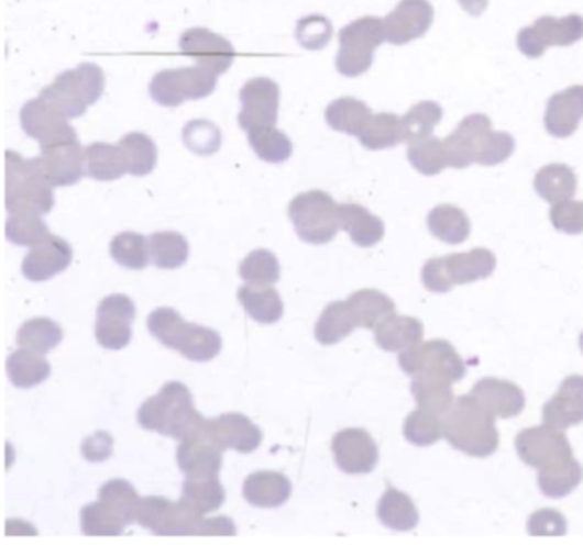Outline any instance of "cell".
Wrapping results in <instances>:
<instances>
[{
	"instance_id": "cell-1",
	"label": "cell",
	"mask_w": 583,
	"mask_h": 546,
	"mask_svg": "<svg viewBox=\"0 0 583 546\" xmlns=\"http://www.w3.org/2000/svg\"><path fill=\"white\" fill-rule=\"evenodd\" d=\"M495 422L496 416L487 412L476 398L464 394L453 401L443 416V437L457 452L472 458H487L499 446Z\"/></svg>"
},
{
	"instance_id": "cell-2",
	"label": "cell",
	"mask_w": 583,
	"mask_h": 546,
	"mask_svg": "<svg viewBox=\"0 0 583 546\" xmlns=\"http://www.w3.org/2000/svg\"><path fill=\"white\" fill-rule=\"evenodd\" d=\"M138 422L144 431L157 432L172 439H185L204 422L184 382L169 381L156 397L147 398L138 410Z\"/></svg>"
},
{
	"instance_id": "cell-3",
	"label": "cell",
	"mask_w": 583,
	"mask_h": 546,
	"mask_svg": "<svg viewBox=\"0 0 583 546\" xmlns=\"http://www.w3.org/2000/svg\"><path fill=\"white\" fill-rule=\"evenodd\" d=\"M54 185L48 181L38 159H24L14 151L6 153V209L8 214L35 212L51 214L54 209Z\"/></svg>"
},
{
	"instance_id": "cell-4",
	"label": "cell",
	"mask_w": 583,
	"mask_h": 546,
	"mask_svg": "<svg viewBox=\"0 0 583 546\" xmlns=\"http://www.w3.org/2000/svg\"><path fill=\"white\" fill-rule=\"evenodd\" d=\"M141 497L132 483L116 478L105 483L98 501L81 511V530L88 536H120L135 523Z\"/></svg>"
},
{
	"instance_id": "cell-5",
	"label": "cell",
	"mask_w": 583,
	"mask_h": 546,
	"mask_svg": "<svg viewBox=\"0 0 583 546\" xmlns=\"http://www.w3.org/2000/svg\"><path fill=\"white\" fill-rule=\"evenodd\" d=\"M496 268V256L490 249L476 248L468 253L431 258L421 271L422 286L428 291L446 294L455 286L487 279Z\"/></svg>"
},
{
	"instance_id": "cell-6",
	"label": "cell",
	"mask_w": 583,
	"mask_h": 546,
	"mask_svg": "<svg viewBox=\"0 0 583 546\" xmlns=\"http://www.w3.org/2000/svg\"><path fill=\"white\" fill-rule=\"evenodd\" d=\"M105 73L97 64H81L62 73L40 96L67 119H79L103 96Z\"/></svg>"
},
{
	"instance_id": "cell-7",
	"label": "cell",
	"mask_w": 583,
	"mask_h": 546,
	"mask_svg": "<svg viewBox=\"0 0 583 546\" xmlns=\"http://www.w3.org/2000/svg\"><path fill=\"white\" fill-rule=\"evenodd\" d=\"M289 219L299 239L308 245H326L334 239L341 222L339 205L322 190L305 191L289 202Z\"/></svg>"
},
{
	"instance_id": "cell-8",
	"label": "cell",
	"mask_w": 583,
	"mask_h": 546,
	"mask_svg": "<svg viewBox=\"0 0 583 546\" xmlns=\"http://www.w3.org/2000/svg\"><path fill=\"white\" fill-rule=\"evenodd\" d=\"M387 42L384 20L366 15L342 27L339 33L338 57L336 67L345 77H358L372 67L373 54L382 43Z\"/></svg>"
},
{
	"instance_id": "cell-9",
	"label": "cell",
	"mask_w": 583,
	"mask_h": 546,
	"mask_svg": "<svg viewBox=\"0 0 583 546\" xmlns=\"http://www.w3.org/2000/svg\"><path fill=\"white\" fill-rule=\"evenodd\" d=\"M399 366L411 378L459 382L465 378L468 366L452 344L446 341L421 342L400 352Z\"/></svg>"
},
{
	"instance_id": "cell-10",
	"label": "cell",
	"mask_w": 583,
	"mask_h": 546,
	"mask_svg": "<svg viewBox=\"0 0 583 546\" xmlns=\"http://www.w3.org/2000/svg\"><path fill=\"white\" fill-rule=\"evenodd\" d=\"M218 76L204 67H180L157 73L151 79L150 94L157 104L175 108L187 100H202L212 94Z\"/></svg>"
},
{
	"instance_id": "cell-11",
	"label": "cell",
	"mask_w": 583,
	"mask_h": 546,
	"mask_svg": "<svg viewBox=\"0 0 583 546\" xmlns=\"http://www.w3.org/2000/svg\"><path fill=\"white\" fill-rule=\"evenodd\" d=\"M135 523L160 536L200 535L204 516L184 502H173L165 497H144L138 509Z\"/></svg>"
},
{
	"instance_id": "cell-12",
	"label": "cell",
	"mask_w": 583,
	"mask_h": 546,
	"mask_svg": "<svg viewBox=\"0 0 583 546\" xmlns=\"http://www.w3.org/2000/svg\"><path fill=\"white\" fill-rule=\"evenodd\" d=\"M583 38V18L569 14L564 18L542 15L532 26L518 31V51L526 57L539 58L549 46H570Z\"/></svg>"
},
{
	"instance_id": "cell-13",
	"label": "cell",
	"mask_w": 583,
	"mask_h": 546,
	"mask_svg": "<svg viewBox=\"0 0 583 546\" xmlns=\"http://www.w3.org/2000/svg\"><path fill=\"white\" fill-rule=\"evenodd\" d=\"M492 120L483 113L465 116L455 131L443 141L449 168L464 169L472 163L483 166L484 156L493 137Z\"/></svg>"
},
{
	"instance_id": "cell-14",
	"label": "cell",
	"mask_w": 583,
	"mask_h": 546,
	"mask_svg": "<svg viewBox=\"0 0 583 546\" xmlns=\"http://www.w3.org/2000/svg\"><path fill=\"white\" fill-rule=\"evenodd\" d=\"M515 449L518 458L538 471L573 456L569 437L564 436L560 428L548 424L518 432Z\"/></svg>"
},
{
	"instance_id": "cell-15",
	"label": "cell",
	"mask_w": 583,
	"mask_h": 546,
	"mask_svg": "<svg viewBox=\"0 0 583 546\" xmlns=\"http://www.w3.org/2000/svg\"><path fill=\"white\" fill-rule=\"evenodd\" d=\"M97 314L95 335L101 347L108 350H122L131 344L135 304L129 296H108L100 302Z\"/></svg>"
},
{
	"instance_id": "cell-16",
	"label": "cell",
	"mask_w": 583,
	"mask_h": 546,
	"mask_svg": "<svg viewBox=\"0 0 583 546\" xmlns=\"http://www.w3.org/2000/svg\"><path fill=\"white\" fill-rule=\"evenodd\" d=\"M279 98V86L270 77L250 79L240 91L243 108L240 111L239 123L243 131L276 126Z\"/></svg>"
},
{
	"instance_id": "cell-17",
	"label": "cell",
	"mask_w": 583,
	"mask_h": 546,
	"mask_svg": "<svg viewBox=\"0 0 583 546\" xmlns=\"http://www.w3.org/2000/svg\"><path fill=\"white\" fill-rule=\"evenodd\" d=\"M21 126L31 138L38 141L42 147L77 138L69 119L62 115L48 101L43 100L42 96L24 104L21 110Z\"/></svg>"
},
{
	"instance_id": "cell-18",
	"label": "cell",
	"mask_w": 583,
	"mask_h": 546,
	"mask_svg": "<svg viewBox=\"0 0 583 546\" xmlns=\"http://www.w3.org/2000/svg\"><path fill=\"white\" fill-rule=\"evenodd\" d=\"M180 52L196 60L197 66L211 70L216 76L227 73L233 66V45L208 27H190L180 36Z\"/></svg>"
},
{
	"instance_id": "cell-19",
	"label": "cell",
	"mask_w": 583,
	"mask_h": 546,
	"mask_svg": "<svg viewBox=\"0 0 583 546\" xmlns=\"http://www.w3.org/2000/svg\"><path fill=\"white\" fill-rule=\"evenodd\" d=\"M332 453L339 470L348 475L372 473L378 465L381 453L365 428H344L332 439Z\"/></svg>"
},
{
	"instance_id": "cell-20",
	"label": "cell",
	"mask_w": 583,
	"mask_h": 546,
	"mask_svg": "<svg viewBox=\"0 0 583 546\" xmlns=\"http://www.w3.org/2000/svg\"><path fill=\"white\" fill-rule=\"evenodd\" d=\"M202 424L194 434L182 439L177 449L178 468L187 477H218L223 467L224 449L204 431Z\"/></svg>"
},
{
	"instance_id": "cell-21",
	"label": "cell",
	"mask_w": 583,
	"mask_h": 546,
	"mask_svg": "<svg viewBox=\"0 0 583 546\" xmlns=\"http://www.w3.org/2000/svg\"><path fill=\"white\" fill-rule=\"evenodd\" d=\"M433 5L428 0H400L384 20L387 42L406 45L421 38L433 24Z\"/></svg>"
},
{
	"instance_id": "cell-22",
	"label": "cell",
	"mask_w": 583,
	"mask_h": 546,
	"mask_svg": "<svg viewBox=\"0 0 583 546\" xmlns=\"http://www.w3.org/2000/svg\"><path fill=\"white\" fill-rule=\"evenodd\" d=\"M85 154L79 138H73L42 147V154L36 159L54 187H70L86 175Z\"/></svg>"
},
{
	"instance_id": "cell-23",
	"label": "cell",
	"mask_w": 583,
	"mask_h": 546,
	"mask_svg": "<svg viewBox=\"0 0 583 546\" xmlns=\"http://www.w3.org/2000/svg\"><path fill=\"white\" fill-rule=\"evenodd\" d=\"M204 431L223 447L233 452L254 453L262 443V431L242 413H223L215 419H206Z\"/></svg>"
},
{
	"instance_id": "cell-24",
	"label": "cell",
	"mask_w": 583,
	"mask_h": 546,
	"mask_svg": "<svg viewBox=\"0 0 583 546\" xmlns=\"http://www.w3.org/2000/svg\"><path fill=\"white\" fill-rule=\"evenodd\" d=\"M73 255V246L66 239L51 234L24 256L23 276L31 282L51 280L69 268Z\"/></svg>"
},
{
	"instance_id": "cell-25",
	"label": "cell",
	"mask_w": 583,
	"mask_h": 546,
	"mask_svg": "<svg viewBox=\"0 0 583 546\" xmlns=\"http://www.w3.org/2000/svg\"><path fill=\"white\" fill-rule=\"evenodd\" d=\"M469 394L476 398L496 419H514L526 409V394L507 379H480Z\"/></svg>"
},
{
	"instance_id": "cell-26",
	"label": "cell",
	"mask_w": 583,
	"mask_h": 546,
	"mask_svg": "<svg viewBox=\"0 0 583 546\" xmlns=\"http://www.w3.org/2000/svg\"><path fill=\"white\" fill-rule=\"evenodd\" d=\"M542 421L551 427L564 428L583 422V376L572 375L561 382L560 390L542 409Z\"/></svg>"
},
{
	"instance_id": "cell-27",
	"label": "cell",
	"mask_w": 583,
	"mask_h": 546,
	"mask_svg": "<svg viewBox=\"0 0 583 546\" xmlns=\"http://www.w3.org/2000/svg\"><path fill=\"white\" fill-rule=\"evenodd\" d=\"M583 119V86H572L551 96L546 107V131L557 138L575 134Z\"/></svg>"
},
{
	"instance_id": "cell-28",
	"label": "cell",
	"mask_w": 583,
	"mask_h": 546,
	"mask_svg": "<svg viewBox=\"0 0 583 546\" xmlns=\"http://www.w3.org/2000/svg\"><path fill=\"white\" fill-rule=\"evenodd\" d=\"M292 492V480L279 471H255L243 481V497L254 508H279Z\"/></svg>"
},
{
	"instance_id": "cell-29",
	"label": "cell",
	"mask_w": 583,
	"mask_h": 546,
	"mask_svg": "<svg viewBox=\"0 0 583 546\" xmlns=\"http://www.w3.org/2000/svg\"><path fill=\"white\" fill-rule=\"evenodd\" d=\"M375 342L382 350L404 352L421 344L425 326L418 317L391 314L375 326Z\"/></svg>"
},
{
	"instance_id": "cell-30",
	"label": "cell",
	"mask_w": 583,
	"mask_h": 546,
	"mask_svg": "<svg viewBox=\"0 0 583 546\" xmlns=\"http://www.w3.org/2000/svg\"><path fill=\"white\" fill-rule=\"evenodd\" d=\"M339 222L342 230L350 234L354 245L361 248H372L384 239V221L358 203L339 205Z\"/></svg>"
},
{
	"instance_id": "cell-31",
	"label": "cell",
	"mask_w": 583,
	"mask_h": 546,
	"mask_svg": "<svg viewBox=\"0 0 583 546\" xmlns=\"http://www.w3.org/2000/svg\"><path fill=\"white\" fill-rule=\"evenodd\" d=\"M221 348H223V338L216 330L187 321L173 344V350L180 352L185 359L194 363H209L219 356Z\"/></svg>"
},
{
	"instance_id": "cell-32",
	"label": "cell",
	"mask_w": 583,
	"mask_h": 546,
	"mask_svg": "<svg viewBox=\"0 0 583 546\" xmlns=\"http://www.w3.org/2000/svg\"><path fill=\"white\" fill-rule=\"evenodd\" d=\"M376 516L388 530L413 532L419 523V512L415 501L407 493L388 486L376 505Z\"/></svg>"
},
{
	"instance_id": "cell-33",
	"label": "cell",
	"mask_w": 583,
	"mask_h": 546,
	"mask_svg": "<svg viewBox=\"0 0 583 546\" xmlns=\"http://www.w3.org/2000/svg\"><path fill=\"white\" fill-rule=\"evenodd\" d=\"M6 367H8V375L12 385L15 388H21V390L38 387L52 375L51 363L43 357V354L28 350V348L12 352L11 356L8 357Z\"/></svg>"
},
{
	"instance_id": "cell-34",
	"label": "cell",
	"mask_w": 583,
	"mask_h": 546,
	"mask_svg": "<svg viewBox=\"0 0 583 546\" xmlns=\"http://www.w3.org/2000/svg\"><path fill=\"white\" fill-rule=\"evenodd\" d=\"M534 188L541 199L554 205V203L572 200L575 197L579 178L570 166L554 163V165L539 169L534 178Z\"/></svg>"
},
{
	"instance_id": "cell-35",
	"label": "cell",
	"mask_w": 583,
	"mask_h": 546,
	"mask_svg": "<svg viewBox=\"0 0 583 546\" xmlns=\"http://www.w3.org/2000/svg\"><path fill=\"white\" fill-rule=\"evenodd\" d=\"M239 301L245 308L246 314L262 325L277 323L285 313L279 292L270 286L240 287Z\"/></svg>"
},
{
	"instance_id": "cell-36",
	"label": "cell",
	"mask_w": 583,
	"mask_h": 546,
	"mask_svg": "<svg viewBox=\"0 0 583 546\" xmlns=\"http://www.w3.org/2000/svg\"><path fill=\"white\" fill-rule=\"evenodd\" d=\"M85 168L86 175L97 181H116L128 172L119 144L112 146L107 142H95L86 147Z\"/></svg>"
},
{
	"instance_id": "cell-37",
	"label": "cell",
	"mask_w": 583,
	"mask_h": 546,
	"mask_svg": "<svg viewBox=\"0 0 583 546\" xmlns=\"http://www.w3.org/2000/svg\"><path fill=\"white\" fill-rule=\"evenodd\" d=\"M180 501L199 516H206L224 504L227 492L218 477H187L182 487Z\"/></svg>"
},
{
	"instance_id": "cell-38",
	"label": "cell",
	"mask_w": 583,
	"mask_h": 546,
	"mask_svg": "<svg viewBox=\"0 0 583 546\" xmlns=\"http://www.w3.org/2000/svg\"><path fill=\"white\" fill-rule=\"evenodd\" d=\"M428 230L447 245H462L471 234V221L459 207L441 203L428 214Z\"/></svg>"
},
{
	"instance_id": "cell-39",
	"label": "cell",
	"mask_w": 583,
	"mask_h": 546,
	"mask_svg": "<svg viewBox=\"0 0 583 546\" xmlns=\"http://www.w3.org/2000/svg\"><path fill=\"white\" fill-rule=\"evenodd\" d=\"M583 468L575 456L564 461L542 468L538 475V486L549 499H563L582 483Z\"/></svg>"
},
{
	"instance_id": "cell-40",
	"label": "cell",
	"mask_w": 583,
	"mask_h": 546,
	"mask_svg": "<svg viewBox=\"0 0 583 546\" xmlns=\"http://www.w3.org/2000/svg\"><path fill=\"white\" fill-rule=\"evenodd\" d=\"M358 328L356 317L348 301H336L323 310L317 325L315 338L320 345H336Z\"/></svg>"
},
{
	"instance_id": "cell-41",
	"label": "cell",
	"mask_w": 583,
	"mask_h": 546,
	"mask_svg": "<svg viewBox=\"0 0 583 546\" xmlns=\"http://www.w3.org/2000/svg\"><path fill=\"white\" fill-rule=\"evenodd\" d=\"M360 328L375 330L385 317L396 313V302L375 289H361L348 299Z\"/></svg>"
},
{
	"instance_id": "cell-42",
	"label": "cell",
	"mask_w": 583,
	"mask_h": 546,
	"mask_svg": "<svg viewBox=\"0 0 583 546\" xmlns=\"http://www.w3.org/2000/svg\"><path fill=\"white\" fill-rule=\"evenodd\" d=\"M372 116L369 104L356 98H339L332 101L326 110L329 126L342 134L354 135V137H360Z\"/></svg>"
},
{
	"instance_id": "cell-43",
	"label": "cell",
	"mask_w": 583,
	"mask_h": 546,
	"mask_svg": "<svg viewBox=\"0 0 583 546\" xmlns=\"http://www.w3.org/2000/svg\"><path fill=\"white\" fill-rule=\"evenodd\" d=\"M62 338H64V332L54 320H51V317H33V320L23 323L21 328L18 330L15 344L20 345L21 348L38 352V354L45 356V354L58 347Z\"/></svg>"
},
{
	"instance_id": "cell-44",
	"label": "cell",
	"mask_w": 583,
	"mask_h": 546,
	"mask_svg": "<svg viewBox=\"0 0 583 546\" xmlns=\"http://www.w3.org/2000/svg\"><path fill=\"white\" fill-rule=\"evenodd\" d=\"M128 165V172L132 176H146L153 172L157 165V147L150 135L143 132H131L119 141Z\"/></svg>"
},
{
	"instance_id": "cell-45",
	"label": "cell",
	"mask_w": 583,
	"mask_h": 546,
	"mask_svg": "<svg viewBox=\"0 0 583 546\" xmlns=\"http://www.w3.org/2000/svg\"><path fill=\"white\" fill-rule=\"evenodd\" d=\"M361 146L370 151L391 149L404 142L403 119L394 113L373 115L360 134Z\"/></svg>"
},
{
	"instance_id": "cell-46",
	"label": "cell",
	"mask_w": 583,
	"mask_h": 546,
	"mask_svg": "<svg viewBox=\"0 0 583 546\" xmlns=\"http://www.w3.org/2000/svg\"><path fill=\"white\" fill-rule=\"evenodd\" d=\"M188 253H190L188 241L180 233L160 231V233L151 234V261L157 268H163V270L180 268L182 265L187 264Z\"/></svg>"
},
{
	"instance_id": "cell-47",
	"label": "cell",
	"mask_w": 583,
	"mask_h": 546,
	"mask_svg": "<svg viewBox=\"0 0 583 546\" xmlns=\"http://www.w3.org/2000/svg\"><path fill=\"white\" fill-rule=\"evenodd\" d=\"M246 134H249L250 147L265 163L280 165L292 157V138L276 126H261V129H254Z\"/></svg>"
},
{
	"instance_id": "cell-48",
	"label": "cell",
	"mask_w": 583,
	"mask_h": 546,
	"mask_svg": "<svg viewBox=\"0 0 583 546\" xmlns=\"http://www.w3.org/2000/svg\"><path fill=\"white\" fill-rule=\"evenodd\" d=\"M407 159L416 171L425 176L440 175L443 169L449 168L446 144L440 138H419L407 146Z\"/></svg>"
},
{
	"instance_id": "cell-49",
	"label": "cell",
	"mask_w": 583,
	"mask_h": 546,
	"mask_svg": "<svg viewBox=\"0 0 583 546\" xmlns=\"http://www.w3.org/2000/svg\"><path fill=\"white\" fill-rule=\"evenodd\" d=\"M452 382L437 379L413 378L411 391L418 409L435 415H446L455 401Z\"/></svg>"
},
{
	"instance_id": "cell-50",
	"label": "cell",
	"mask_w": 583,
	"mask_h": 546,
	"mask_svg": "<svg viewBox=\"0 0 583 546\" xmlns=\"http://www.w3.org/2000/svg\"><path fill=\"white\" fill-rule=\"evenodd\" d=\"M110 255L117 264L131 270H143L150 264V239L139 233H120L110 243Z\"/></svg>"
},
{
	"instance_id": "cell-51",
	"label": "cell",
	"mask_w": 583,
	"mask_h": 546,
	"mask_svg": "<svg viewBox=\"0 0 583 546\" xmlns=\"http://www.w3.org/2000/svg\"><path fill=\"white\" fill-rule=\"evenodd\" d=\"M6 236L14 245L33 248L51 236V230L43 221V215L35 214V212H15V214H9L8 222H6Z\"/></svg>"
},
{
	"instance_id": "cell-52",
	"label": "cell",
	"mask_w": 583,
	"mask_h": 546,
	"mask_svg": "<svg viewBox=\"0 0 583 546\" xmlns=\"http://www.w3.org/2000/svg\"><path fill=\"white\" fill-rule=\"evenodd\" d=\"M441 119H443V110L435 101H421L415 104L403 116L404 142L411 144L419 138L430 137Z\"/></svg>"
},
{
	"instance_id": "cell-53",
	"label": "cell",
	"mask_w": 583,
	"mask_h": 546,
	"mask_svg": "<svg viewBox=\"0 0 583 546\" xmlns=\"http://www.w3.org/2000/svg\"><path fill=\"white\" fill-rule=\"evenodd\" d=\"M240 277L249 286H273L279 280V260L270 249H254L240 265Z\"/></svg>"
},
{
	"instance_id": "cell-54",
	"label": "cell",
	"mask_w": 583,
	"mask_h": 546,
	"mask_svg": "<svg viewBox=\"0 0 583 546\" xmlns=\"http://www.w3.org/2000/svg\"><path fill=\"white\" fill-rule=\"evenodd\" d=\"M403 431L404 437L409 443L427 447L437 444L443 437V421H440V415L418 409L406 416Z\"/></svg>"
},
{
	"instance_id": "cell-55",
	"label": "cell",
	"mask_w": 583,
	"mask_h": 546,
	"mask_svg": "<svg viewBox=\"0 0 583 546\" xmlns=\"http://www.w3.org/2000/svg\"><path fill=\"white\" fill-rule=\"evenodd\" d=\"M184 142L188 149L200 156H211L221 146V132L215 123L206 120H196L187 123L184 131Z\"/></svg>"
},
{
	"instance_id": "cell-56",
	"label": "cell",
	"mask_w": 583,
	"mask_h": 546,
	"mask_svg": "<svg viewBox=\"0 0 583 546\" xmlns=\"http://www.w3.org/2000/svg\"><path fill=\"white\" fill-rule=\"evenodd\" d=\"M330 38H332V23L323 15H307L296 24V40L307 51H322Z\"/></svg>"
},
{
	"instance_id": "cell-57",
	"label": "cell",
	"mask_w": 583,
	"mask_h": 546,
	"mask_svg": "<svg viewBox=\"0 0 583 546\" xmlns=\"http://www.w3.org/2000/svg\"><path fill=\"white\" fill-rule=\"evenodd\" d=\"M184 323L182 314L173 308H157L147 316V330L151 335L168 348H173Z\"/></svg>"
},
{
	"instance_id": "cell-58",
	"label": "cell",
	"mask_w": 583,
	"mask_h": 546,
	"mask_svg": "<svg viewBox=\"0 0 583 546\" xmlns=\"http://www.w3.org/2000/svg\"><path fill=\"white\" fill-rule=\"evenodd\" d=\"M549 219L554 230L564 234L583 233V202L576 200H564V202L554 203L549 212Z\"/></svg>"
},
{
	"instance_id": "cell-59",
	"label": "cell",
	"mask_w": 583,
	"mask_h": 546,
	"mask_svg": "<svg viewBox=\"0 0 583 546\" xmlns=\"http://www.w3.org/2000/svg\"><path fill=\"white\" fill-rule=\"evenodd\" d=\"M527 530L532 536H563L569 530V524L561 512L554 509H541L529 517Z\"/></svg>"
},
{
	"instance_id": "cell-60",
	"label": "cell",
	"mask_w": 583,
	"mask_h": 546,
	"mask_svg": "<svg viewBox=\"0 0 583 546\" xmlns=\"http://www.w3.org/2000/svg\"><path fill=\"white\" fill-rule=\"evenodd\" d=\"M82 456L88 461L101 463L110 458L113 453V437L108 432L100 431L92 436L86 437L81 446Z\"/></svg>"
},
{
	"instance_id": "cell-61",
	"label": "cell",
	"mask_w": 583,
	"mask_h": 546,
	"mask_svg": "<svg viewBox=\"0 0 583 546\" xmlns=\"http://www.w3.org/2000/svg\"><path fill=\"white\" fill-rule=\"evenodd\" d=\"M200 535H237V526H234L230 517H211V520H204Z\"/></svg>"
},
{
	"instance_id": "cell-62",
	"label": "cell",
	"mask_w": 583,
	"mask_h": 546,
	"mask_svg": "<svg viewBox=\"0 0 583 546\" xmlns=\"http://www.w3.org/2000/svg\"><path fill=\"white\" fill-rule=\"evenodd\" d=\"M465 12L471 15H481L487 8V0H459Z\"/></svg>"
},
{
	"instance_id": "cell-63",
	"label": "cell",
	"mask_w": 583,
	"mask_h": 546,
	"mask_svg": "<svg viewBox=\"0 0 583 546\" xmlns=\"http://www.w3.org/2000/svg\"><path fill=\"white\" fill-rule=\"evenodd\" d=\"M580 348H582V352H583V333H582V336H580Z\"/></svg>"
}]
</instances>
